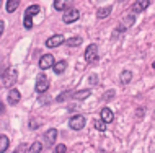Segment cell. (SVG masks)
Returning a JSON list of instances; mask_svg holds the SVG:
<instances>
[{"label":"cell","instance_id":"cell-15","mask_svg":"<svg viewBox=\"0 0 155 153\" xmlns=\"http://www.w3.org/2000/svg\"><path fill=\"white\" fill-rule=\"evenodd\" d=\"M8 145H10V140H8L7 135H0V153L7 151L8 150Z\"/></svg>","mask_w":155,"mask_h":153},{"label":"cell","instance_id":"cell-2","mask_svg":"<svg viewBox=\"0 0 155 153\" xmlns=\"http://www.w3.org/2000/svg\"><path fill=\"white\" fill-rule=\"evenodd\" d=\"M16 78H18V72H16L15 69H8L2 75V83H3V86H7V88H12L13 83L16 81Z\"/></svg>","mask_w":155,"mask_h":153},{"label":"cell","instance_id":"cell-12","mask_svg":"<svg viewBox=\"0 0 155 153\" xmlns=\"http://www.w3.org/2000/svg\"><path fill=\"white\" fill-rule=\"evenodd\" d=\"M101 121L104 124L114 121V114H113V111L110 109V107H103V109H101Z\"/></svg>","mask_w":155,"mask_h":153},{"label":"cell","instance_id":"cell-20","mask_svg":"<svg viewBox=\"0 0 155 153\" xmlns=\"http://www.w3.org/2000/svg\"><path fill=\"white\" fill-rule=\"evenodd\" d=\"M41 150H43V143H41V142H35L31 145V148H30V153H39Z\"/></svg>","mask_w":155,"mask_h":153},{"label":"cell","instance_id":"cell-26","mask_svg":"<svg viewBox=\"0 0 155 153\" xmlns=\"http://www.w3.org/2000/svg\"><path fill=\"white\" fill-rule=\"evenodd\" d=\"M134 24V16H126V20H124V28L126 26H132Z\"/></svg>","mask_w":155,"mask_h":153},{"label":"cell","instance_id":"cell-6","mask_svg":"<svg viewBox=\"0 0 155 153\" xmlns=\"http://www.w3.org/2000/svg\"><path fill=\"white\" fill-rule=\"evenodd\" d=\"M54 64H56V60H54L52 54H44V56L39 59V69L41 70L51 69V67H54Z\"/></svg>","mask_w":155,"mask_h":153},{"label":"cell","instance_id":"cell-27","mask_svg":"<svg viewBox=\"0 0 155 153\" xmlns=\"http://www.w3.org/2000/svg\"><path fill=\"white\" fill-rule=\"evenodd\" d=\"M25 151H26V145H25V143H21V145L15 150V153H25Z\"/></svg>","mask_w":155,"mask_h":153},{"label":"cell","instance_id":"cell-7","mask_svg":"<svg viewBox=\"0 0 155 153\" xmlns=\"http://www.w3.org/2000/svg\"><path fill=\"white\" fill-rule=\"evenodd\" d=\"M69 126L72 127L74 130H80L85 127V117L83 116H74V117H70V121H69Z\"/></svg>","mask_w":155,"mask_h":153},{"label":"cell","instance_id":"cell-23","mask_svg":"<svg viewBox=\"0 0 155 153\" xmlns=\"http://www.w3.org/2000/svg\"><path fill=\"white\" fill-rule=\"evenodd\" d=\"M70 96H72V93H69V91H64V93H61L59 94V96H57L56 98V101H64V100H67V98H70Z\"/></svg>","mask_w":155,"mask_h":153},{"label":"cell","instance_id":"cell-14","mask_svg":"<svg viewBox=\"0 0 155 153\" xmlns=\"http://www.w3.org/2000/svg\"><path fill=\"white\" fill-rule=\"evenodd\" d=\"M65 67H67V62L65 60H59V62H56V64H54V72L57 73V75H61L62 72H64L65 70Z\"/></svg>","mask_w":155,"mask_h":153},{"label":"cell","instance_id":"cell-21","mask_svg":"<svg viewBox=\"0 0 155 153\" xmlns=\"http://www.w3.org/2000/svg\"><path fill=\"white\" fill-rule=\"evenodd\" d=\"M93 126H95V129L100 130V132H104V130H106V124H104L103 121H93Z\"/></svg>","mask_w":155,"mask_h":153},{"label":"cell","instance_id":"cell-30","mask_svg":"<svg viewBox=\"0 0 155 153\" xmlns=\"http://www.w3.org/2000/svg\"><path fill=\"white\" fill-rule=\"evenodd\" d=\"M3 113H5V106H3L2 103H0V114H3Z\"/></svg>","mask_w":155,"mask_h":153},{"label":"cell","instance_id":"cell-29","mask_svg":"<svg viewBox=\"0 0 155 153\" xmlns=\"http://www.w3.org/2000/svg\"><path fill=\"white\" fill-rule=\"evenodd\" d=\"M88 80H90V83H91V85H95V83H96V77H95V75H91Z\"/></svg>","mask_w":155,"mask_h":153},{"label":"cell","instance_id":"cell-25","mask_svg":"<svg viewBox=\"0 0 155 153\" xmlns=\"http://www.w3.org/2000/svg\"><path fill=\"white\" fill-rule=\"evenodd\" d=\"M65 151H67V148H65L64 143H59V145L56 147V150H54V153H65Z\"/></svg>","mask_w":155,"mask_h":153},{"label":"cell","instance_id":"cell-13","mask_svg":"<svg viewBox=\"0 0 155 153\" xmlns=\"http://www.w3.org/2000/svg\"><path fill=\"white\" fill-rule=\"evenodd\" d=\"M90 94H91V90H90V88H87V90H80V91L74 93L72 96H74V100H77V101H83L85 98H88Z\"/></svg>","mask_w":155,"mask_h":153},{"label":"cell","instance_id":"cell-19","mask_svg":"<svg viewBox=\"0 0 155 153\" xmlns=\"http://www.w3.org/2000/svg\"><path fill=\"white\" fill-rule=\"evenodd\" d=\"M119 80H121V83H129V81L132 80V73L129 72V70H124L123 73H121V77H119Z\"/></svg>","mask_w":155,"mask_h":153},{"label":"cell","instance_id":"cell-18","mask_svg":"<svg viewBox=\"0 0 155 153\" xmlns=\"http://www.w3.org/2000/svg\"><path fill=\"white\" fill-rule=\"evenodd\" d=\"M18 5H20V0H8L7 2V11L8 13H13L16 8H18Z\"/></svg>","mask_w":155,"mask_h":153},{"label":"cell","instance_id":"cell-22","mask_svg":"<svg viewBox=\"0 0 155 153\" xmlns=\"http://www.w3.org/2000/svg\"><path fill=\"white\" fill-rule=\"evenodd\" d=\"M65 7H67V2H62V0H56L54 2V8L56 10H64Z\"/></svg>","mask_w":155,"mask_h":153},{"label":"cell","instance_id":"cell-33","mask_svg":"<svg viewBox=\"0 0 155 153\" xmlns=\"http://www.w3.org/2000/svg\"><path fill=\"white\" fill-rule=\"evenodd\" d=\"M0 5H2V2H0Z\"/></svg>","mask_w":155,"mask_h":153},{"label":"cell","instance_id":"cell-4","mask_svg":"<svg viewBox=\"0 0 155 153\" xmlns=\"http://www.w3.org/2000/svg\"><path fill=\"white\" fill-rule=\"evenodd\" d=\"M78 16H80V13H78L77 8H69V10H65V13L62 15V21L64 23H74L78 20Z\"/></svg>","mask_w":155,"mask_h":153},{"label":"cell","instance_id":"cell-8","mask_svg":"<svg viewBox=\"0 0 155 153\" xmlns=\"http://www.w3.org/2000/svg\"><path fill=\"white\" fill-rule=\"evenodd\" d=\"M65 43V38L62 34H56V36H52V38H49L48 41H46V46H48L49 49H52V47H57V46H61V44H64Z\"/></svg>","mask_w":155,"mask_h":153},{"label":"cell","instance_id":"cell-1","mask_svg":"<svg viewBox=\"0 0 155 153\" xmlns=\"http://www.w3.org/2000/svg\"><path fill=\"white\" fill-rule=\"evenodd\" d=\"M39 5H31L26 8V11H25V18H23V24L26 30H31L33 28V16L39 13Z\"/></svg>","mask_w":155,"mask_h":153},{"label":"cell","instance_id":"cell-17","mask_svg":"<svg viewBox=\"0 0 155 153\" xmlns=\"http://www.w3.org/2000/svg\"><path fill=\"white\" fill-rule=\"evenodd\" d=\"M80 44H82V38H78V36L65 39V46H69V47H75V46H80Z\"/></svg>","mask_w":155,"mask_h":153},{"label":"cell","instance_id":"cell-32","mask_svg":"<svg viewBox=\"0 0 155 153\" xmlns=\"http://www.w3.org/2000/svg\"><path fill=\"white\" fill-rule=\"evenodd\" d=\"M98 153H104V151H103V150H100V151H98Z\"/></svg>","mask_w":155,"mask_h":153},{"label":"cell","instance_id":"cell-16","mask_svg":"<svg viewBox=\"0 0 155 153\" xmlns=\"http://www.w3.org/2000/svg\"><path fill=\"white\" fill-rule=\"evenodd\" d=\"M110 13H111V7H104V8H98L96 16L103 20V18H108V16H110Z\"/></svg>","mask_w":155,"mask_h":153},{"label":"cell","instance_id":"cell-9","mask_svg":"<svg viewBox=\"0 0 155 153\" xmlns=\"http://www.w3.org/2000/svg\"><path fill=\"white\" fill-rule=\"evenodd\" d=\"M150 5V0H137V2L132 3V11L134 13H139V11L145 10Z\"/></svg>","mask_w":155,"mask_h":153},{"label":"cell","instance_id":"cell-5","mask_svg":"<svg viewBox=\"0 0 155 153\" xmlns=\"http://www.w3.org/2000/svg\"><path fill=\"white\" fill-rule=\"evenodd\" d=\"M49 88V78L44 75V73H41L39 77H38V81H36V91L38 93H46Z\"/></svg>","mask_w":155,"mask_h":153},{"label":"cell","instance_id":"cell-3","mask_svg":"<svg viewBox=\"0 0 155 153\" xmlns=\"http://www.w3.org/2000/svg\"><path fill=\"white\" fill-rule=\"evenodd\" d=\"M85 60L90 62V64L98 60V46H96V44H90V46L85 49Z\"/></svg>","mask_w":155,"mask_h":153},{"label":"cell","instance_id":"cell-24","mask_svg":"<svg viewBox=\"0 0 155 153\" xmlns=\"http://www.w3.org/2000/svg\"><path fill=\"white\" fill-rule=\"evenodd\" d=\"M113 96H114V91H113V90H110V91H106V93L103 94V101H110Z\"/></svg>","mask_w":155,"mask_h":153},{"label":"cell","instance_id":"cell-28","mask_svg":"<svg viewBox=\"0 0 155 153\" xmlns=\"http://www.w3.org/2000/svg\"><path fill=\"white\" fill-rule=\"evenodd\" d=\"M3 28H5V23L0 20V36H2V33H3Z\"/></svg>","mask_w":155,"mask_h":153},{"label":"cell","instance_id":"cell-11","mask_svg":"<svg viewBox=\"0 0 155 153\" xmlns=\"http://www.w3.org/2000/svg\"><path fill=\"white\" fill-rule=\"evenodd\" d=\"M20 98H21V94H20V91L16 88H12L10 91H8V103H10L12 106L13 104H18Z\"/></svg>","mask_w":155,"mask_h":153},{"label":"cell","instance_id":"cell-31","mask_svg":"<svg viewBox=\"0 0 155 153\" xmlns=\"http://www.w3.org/2000/svg\"><path fill=\"white\" fill-rule=\"evenodd\" d=\"M152 67H153V69H155V62H153V64H152Z\"/></svg>","mask_w":155,"mask_h":153},{"label":"cell","instance_id":"cell-10","mask_svg":"<svg viewBox=\"0 0 155 153\" xmlns=\"http://www.w3.org/2000/svg\"><path fill=\"white\" fill-rule=\"evenodd\" d=\"M56 139H57V130H56V129H49V130L44 134L46 145H49V147H52V143L56 142Z\"/></svg>","mask_w":155,"mask_h":153}]
</instances>
